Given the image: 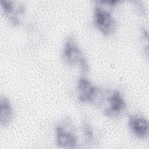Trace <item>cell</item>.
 <instances>
[{
	"instance_id": "5b68a950",
	"label": "cell",
	"mask_w": 149,
	"mask_h": 149,
	"mask_svg": "<svg viewBox=\"0 0 149 149\" xmlns=\"http://www.w3.org/2000/svg\"><path fill=\"white\" fill-rule=\"evenodd\" d=\"M94 24L98 30L104 36L112 35L116 28V22L112 14L98 2L94 9Z\"/></svg>"
},
{
	"instance_id": "277c9868",
	"label": "cell",
	"mask_w": 149,
	"mask_h": 149,
	"mask_svg": "<svg viewBox=\"0 0 149 149\" xmlns=\"http://www.w3.org/2000/svg\"><path fill=\"white\" fill-rule=\"evenodd\" d=\"M100 105H104L103 113L108 117L119 115L126 107L123 97L117 90L104 91Z\"/></svg>"
},
{
	"instance_id": "7a4b0ae2",
	"label": "cell",
	"mask_w": 149,
	"mask_h": 149,
	"mask_svg": "<svg viewBox=\"0 0 149 149\" xmlns=\"http://www.w3.org/2000/svg\"><path fill=\"white\" fill-rule=\"evenodd\" d=\"M56 143L59 147L74 148L77 146V136L70 118L62 119L55 128Z\"/></svg>"
},
{
	"instance_id": "3957f363",
	"label": "cell",
	"mask_w": 149,
	"mask_h": 149,
	"mask_svg": "<svg viewBox=\"0 0 149 149\" xmlns=\"http://www.w3.org/2000/svg\"><path fill=\"white\" fill-rule=\"evenodd\" d=\"M78 98L81 102L100 106L104 90L93 84L85 76L80 77L77 81Z\"/></svg>"
},
{
	"instance_id": "8992f818",
	"label": "cell",
	"mask_w": 149,
	"mask_h": 149,
	"mask_svg": "<svg viewBox=\"0 0 149 149\" xmlns=\"http://www.w3.org/2000/svg\"><path fill=\"white\" fill-rule=\"evenodd\" d=\"M1 8L9 20V22L13 26H18L20 23V16L25 12V7L23 4L15 5L12 1L3 0L1 1Z\"/></svg>"
},
{
	"instance_id": "ba28073f",
	"label": "cell",
	"mask_w": 149,
	"mask_h": 149,
	"mask_svg": "<svg viewBox=\"0 0 149 149\" xmlns=\"http://www.w3.org/2000/svg\"><path fill=\"white\" fill-rule=\"evenodd\" d=\"M0 107L1 125L5 126L10 123L13 118V108L8 99L3 97H1Z\"/></svg>"
},
{
	"instance_id": "6da1fadb",
	"label": "cell",
	"mask_w": 149,
	"mask_h": 149,
	"mask_svg": "<svg viewBox=\"0 0 149 149\" xmlns=\"http://www.w3.org/2000/svg\"><path fill=\"white\" fill-rule=\"evenodd\" d=\"M62 55L68 64L77 66L83 74L88 72L89 67L87 60L73 36H69L65 40Z\"/></svg>"
},
{
	"instance_id": "9c48e42d",
	"label": "cell",
	"mask_w": 149,
	"mask_h": 149,
	"mask_svg": "<svg viewBox=\"0 0 149 149\" xmlns=\"http://www.w3.org/2000/svg\"><path fill=\"white\" fill-rule=\"evenodd\" d=\"M82 130L86 141L88 143L93 142L94 140V135L92 127L87 122H84L82 125Z\"/></svg>"
},
{
	"instance_id": "52a82bcc",
	"label": "cell",
	"mask_w": 149,
	"mask_h": 149,
	"mask_svg": "<svg viewBox=\"0 0 149 149\" xmlns=\"http://www.w3.org/2000/svg\"><path fill=\"white\" fill-rule=\"evenodd\" d=\"M129 127L132 133L139 139H146L148 135V122L143 116L134 115L129 117Z\"/></svg>"
},
{
	"instance_id": "30bf717a",
	"label": "cell",
	"mask_w": 149,
	"mask_h": 149,
	"mask_svg": "<svg viewBox=\"0 0 149 149\" xmlns=\"http://www.w3.org/2000/svg\"><path fill=\"white\" fill-rule=\"evenodd\" d=\"M98 3L101 4H104L105 5H107L110 7H113L116 6L119 3L121 2L120 1H118V0H101V1H97Z\"/></svg>"
}]
</instances>
